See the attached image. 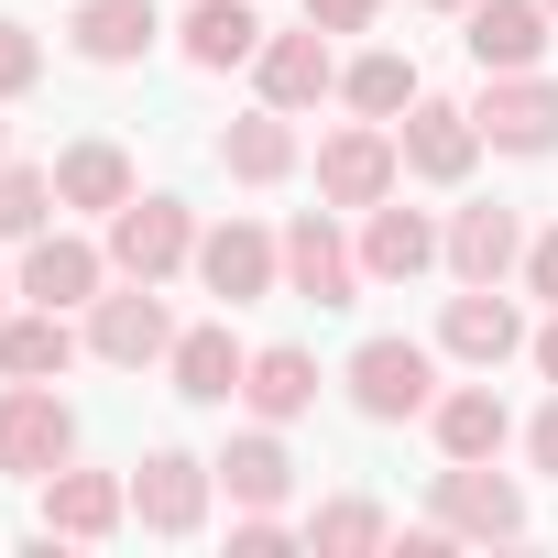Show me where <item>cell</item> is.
Returning a JSON list of instances; mask_svg holds the SVG:
<instances>
[{"label":"cell","instance_id":"6da1fadb","mask_svg":"<svg viewBox=\"0 0 558 558\" xmlns=\"http://www.w3.org/2000/svg\"><path fill=\"white\" fill-rule=\"evenodd\" d=\"M175 263H197V219H186L175 197H121V208H110V274L165 286Z\"/></svg>","mask_w":558,"mask_h":558},{"label":"cell","instance_id":"7a4b0ae2","mask_svg":"<svg viewBox=\"0 0 558 558\" xmlns=\"http://www.w3.org/2000/svg\"><path fill=\"white\" fill-rule=\"evenodd\" d=\"M351 405L384 416V427L427 416V405H438V351H416V340H362V351H351Z\"/></svg>","mask_w":558,"mask_h":558},{"label":"cell","instance_id":"3957f363","mask_svg":"<svg viewBox=\"0 0 558 558\" xmlns=\"http://www.w3.org/2000/svg\"><path fill=\"white\" fill-rule=\"evenodd\" d=\"M66 449H77V416H66L56 384H12L0 395V471L45 482V471H66Z\"/></svg>","mask_w":558,"mask_h":558},{"label":"cell","instance_id":"277c9868","mask_svg":"<svg viewBox=\"0 0 558 558\" xmlns=\"http://www.w3.org/2000/svg\"><path fill=\"white\" fill-rule=\"evenodd\" d=\"M395 165H405L395 132H384V121H351V132L318 143V197H329V208H384V197H395Z\"/></svg>","mask_w":558,"mask_h":558},{"label":"cell","instance_id":"5b68a950","mask_svg":"<svg viewBox=\"0 0 558 558\" xmlns=\"http://www.w3.org/2000/svg\"><path fill=\"white\" fill-rule=\"evenodd\" d=\"M471 121H482L493 154H547V143H558V88H547L536 66H504V77L471 99Z\"/></svg>","mask_w":558,"mask_h":558},{"label":"cell","instance_id":"8992f818","mask_svg":"<svg viewBox=\"0 0 558 558\" xmlns=\"http://www.w3.org/2000/svg\"><path fill=\"white\" fill-rule=\"evenodd\" d=\"M395 154H405V175H427V186H460V175H471V154H482V121H471V110H449V99H405V121H395Z\"/></svg>","mask_w":558,"mask_h":558},{"label":"cell","instance_id":"52a82bcc","mask_svg":"<svg viewBox=\"0 0 558 558\" xmlns=\"http://www.w3.org/2000/svg\"><path fill=\"white\" fill-rule=\"evenodd\" d=\"M88 351H99V362H121V373L165 362V351H175V329H165V296L121 274V296H99V307H88Z\"/></svg>","mask_w":558,"mask_h":558},{"label":"cell","instance_id":"ba28073f","mask_svg":"<svg viewBox=\"0 0 558 558\" xmlns=\"http://www.w3.org/2000/svg\"><path fill=\"white\" fill-rule=\"evenodd\" d=\"M208 482H219L208 460H186V449H154V460L132 471V514H143L154 536H197V525H208Z\"/></svg>","mask_w":558,"mask_h":558},{"label":"cell","instance_id":"9c48e42d","mask_svg":"<svg viewBox=\"0 0 558 558\" xmlns=\"http://www.w3.org/2000/svg\"><path fill=\"white\" fill-rule=\"evenodd\" d=\"M438 525L449 536H525V493L493 460H449L438 471Z\"/></svg>","mask_w":558,"mask_h":558},{"label":"cell","instance_id":"30bf717a","mask_svg":"<svg viewBox=\"0 0 558 558\" xmlns=\"http://www.w3.org/2000/svg\"><path fill=\"white\" fill-rule=\"evenodd\" d=\"M197 274H208V296L252 307V296H274V274H286V241H263L252 219H219V230L197 241Z\"/></svg>","mask_w":558,"mask_h":558},{"label":"cell","instance_id":"8fae6325","mask_svg":"<svg viewBox=\"0 0 558 558\" xmlns=\"http://www.w3.org/2000/svg\"><path fill=\"white\" fill-rule=\"evenodd\" d=\"M286 286H296L307 307H351V296H362V252H351V241H340L318 208L286 230Z\"/></svg>","mask_w":558,"mask_h":558},{"label":"cell","instance_id":"7c38bea8","mask_svg":"<svg viewBox=\"0 0 558 558\" xmlns=\"http://www.w3.org/2000/svg\"><path fill=\"white\" fill-rule=\"evenodd\" d=\"M252 77H263V99H274V110H307V99H329V88H340V56H329V34H318V23H307V34H263Z\"/></svg>","mask_w":558,"mask_h":558},{"label":"cell","instance_id":"4fadbf2b","mask_svg":"<svg viewBox=\"0 0 558 558\" xmlns=\"http://www.w3.org/2000/svg\"><path fill=\"white\" fill-rule=\"evenodd\" d=\"M99 274H110V252H99V241L34 230V252H23V296H34V307H99Z\"/></svg>","mask_w":558,"mask_h":558},{"label":"cell","instance_id":"5bb4252c","mask_svg":"<svg viewBox=\"0 0 558 558\" xmlns=\"http://www.w3.org/2000/svg\"><path fill=\"white\" fill-rule=\"evenodd\" d=\"M460 23H471V66L504 77V66H536V56H547V23H558V12H547V0H471Z\"/></svg>","mask_w":558,"mask_h":558},{"label":"cell","instance_id":"9a60e30c","mask_svg":"<svg viewBox=\"0 0 558 558\" xmlns=\"http://www.w3.org/2000/svg\"><path fill=\"white\" fill-rule=\"evenodd\" d=\"M438 351H449V362H471V373H493V362H514V351H525V318H514L493 286H471V296H449Z\"/></svg>","mask_w":558,"mask_h":558},{"label":"cell","instance_id":"2e32d148","mask_svg":"<svg viewBox=\"0 0 558 558\" xmlns=\"http://www.w3.org/2000/svg\"><path fill=\"white\" fill-rule=\"evenodd\" d=\"M438 252H449V230H427V219H416V208H395V197H384V208H373V230H362V274H373V286H416Z\"/></svg>","mask_w":558,"mask_h":558},{"label":"cell","instance_id":"e0dca14e","mask_svg":"<svg viewBox=\"0 0 558 558\" xmlns=\"http://www.w3.org/2000/svg\"><path fill=\"white\" fill-rule=\"evenodd\" d=\"M219 165H230L241 186H286V175H296V110L263 99L252 121H230V132H219Z\"/></svg>","mask_w":558,"mask_h":558},{"label":"cell","instance_id":"ac0fdd59","mask_svg":"<svg viewBox=\"0 0 558 558\" xmlns=\"http://www.w3.org/2000/svg\"><path fill=\"white\" fill-rule=\"evenodd\" d=\"M514 252H525V230H514V208H504V197L449 219V274H460V286H504Z\"/></svg>","mask_w":558,"mask_h":558},{"label":"cell","instance_id":"d6986e66","mask_svg":"<svg viewBox=\"0 0 558 558\" xmlns=\"http://www.w3.org/2000/svg\"><path fill=\"white\" fill-rule=\"evenodd\" d=\"M165 373H175V395H186V405H230V395H241V373H252V351H241L230 329H186V340L165 351Z\"/></svg>","mask_w":558,"mask_h":558},{"label":"cell","instance_id":"ffe728a7","mask_svg":"<svg viewBox=\"0 0 558 558\" xmlns=\"http://www.w3.org/2000/svg\"><path fill=\"white\" fill-rule=\"evenodd\" d=\"M132 514V493L110 471H45V536H110Z\"/></svg>","mask_w":558,"mask_h":558},{"label":"cell","instance_id":"44dd1931","mask_svg":"<svg viewBox=\"0 0 558 558\" xmlns=\"http://www.w3.org/2000/svg\"><path fill=\"white\" fill-rule=\"evenodd\" d=\"M208 471L230 482V504H241V514H274V504H286V482H296V460H286V438H274V427L230 438V449H219Z\"/></svg>","mask_w":558,"mask_h":558},{"label":"cell","instance_id":"7402d4cb","mask_svg":"<svg viewBox=\"0 0 558 558\" xmlns=\"http://www.w3.org/2000/svg\"><path fill=\"white\" fill-rule=\"evenodd\" d=\"M427 427H438V449H449V460H493V449L514 438V416H504V395H493V384L438 395V405H427Z\"/></svg>","mask_w":558,"mask_h":558},{"label":"cell","instance_id":"603a6c76","mask_svg":"<svg viewBox=\"0 0 558 558\" xmlns=\"http://www.w3.org/2000/svg\"><path fill=\"white\" fill-rule=\"evenodd\" d=\"M241 405H252L263 427L307 416V405H318V362H307V351H286V340H274V351H252V373H241Z\"/></svg>","mask_w":558,"mask_h":558},{"label":"cell","instance_id":"cb8c5ba5","mask_svg":"<svg viewBox=\"0 0 558 558\" xmlns=\"http://www.w3.org/2000/svg\"><path fill=\"white\" fill-rule=\"evenodd\" d=\"M66 34H77L88 66H132L165 23H154V0H77V23H66Z\"/></svg>","mask_w":558,"mask_h":558},{"label":"cell","instance_id":"d4e9b609","mask_svg":"<svg viewBox=\"0 0 558 558\" xmlns=\"http://www.w3.org/2000/svg\"><path fill=\"white\" fill-rule=\"evenodd\" d=\"M66 362H77V329H66V307L0 318V373H12V384H56Z\"/></svg>","mask_w":558,"mask_h":558},{"label":"cell","instance_id":"484cf974","mask_svg":"<svg viewBox=\"0 0 558 558\" xmlns=\"http://www.w3.org/2000/svg\"><path fill=\"white\" fill-rule=\"evenodd\" d=\"M175 34H186V66H208V77L263 56V23H252V0H197V12H186Z\"/></svg>","mask_w":558,"mask_h":558},{"label":"cell","instance_id":"4316f807","mask_svg":"<svg viewBox=\"0 0 558 558\" xmlns=\"http://www.w3.org/2000/svg\"><path fill=\"white\" fill-rule=\"evenodd\" d=\"M132 197V154L121 143H66L56 154V208H121Z\"/></svg>","mask_w":558,"mask_h":558},{"label":"cell","instance_id":"83f0119b","mask_svg":"<svg viewBox=\"0 0 558 558\" xmlns=\"http://www.w3.org/2000/svg\"><path fill=\"white\" fill-rule=\"evenodd\" d=\"M340 99H351L362 121H395V110L416 99V66H405L395 45H373V56H351V66H340Z\"/></svg>","mask_w":558,"mask_h":558},{"label":"cell","instance_id":"f1b7e54d","mask_svg":"<svg viewBox=\"0 0 558 558\" xmlns=\"http://www.w3.org/2000/svg\"><path fill=\"white\" fill-rule=\"evenodd\" d=\"M45 208H56V175H34V165L0 154V241H34V230H45Z\"/></svg>","mask_w":558,"mask_h":558},{"label":"cell","instance_id":"f546056e","mask_svg":"<svg viewBox=\"0 0 558 558\" xmlns=\"http://www.w3.org/2000/svg\"><path fill=\"white\" fill-rule=\"evenodd\" d=\"M307 536H318L329 558H362V547H384V504H362V493H351V504H318Z\"/></svg>","mask_w":558,"mask_h":558},{"label":"cell","instance_id":"4dcf8cb0","mask_svg":"<svg viewBox=\"0 0 558 558\" xmlns=\"http://www.w3.org/2000/svg\"><path fill=\"white\" fill-rule=\"evenodd\" d=\"M34 77H45V45H34L23 23H0V99H23Z\"/></svg>","mask_w":558,"mask_h":558},{"label":"cell","instance_id":"1f68e13d","mask_svg":"<svg viewBox=\"0 0 558 558\" xmlns=\"http://www.w3.org/2000/svg\"><path fill=\"white\" fill-rule=\"evenodd\" d=\"M373 12H384V0H307V23H318V34H362Z\"/></svg>","mask_w":558,"mask_h":558},{"label":"cell","instance_id":"d6a6232c","mask_svg":"<svg viewBox=\"0 0 558 558\" xmlns=\"http://www.w3.org/2000/svg\"><path fill=\"white\" fill-rule=\"evenodd\" d=\"M525 286L558 307V230H536V241H525Z\"/></svg>","mask_w":558,"mask_h":558},{"label":"cell","instance_id":"836d02e7","mask_svg":"<svg viewBox=\"0 0 558 558\" xmlns=\"http://www.w3.org/2000/svg\"><path fill=\"white\" fill-rule=\"evenodd\" d=\"M525 460H536V471H547V482H558V395H547V405H536V427H525Z\"/></svg>","mask_w":558,"mask_h":558},{"label":"cell","instance_id":"e575fe53","mask_svg":"<svg viewBox=\"0 0 558 558\" xmlns=\"http://www.w3.org/2000/svg\"><path fill=\"white\" fill-rule=\"evenodd\" d=\"M241 558H274V547H286V525H274V514H241V536H230Z\"/></svg>","mask_w":558,"mask_h":558},{"label":"cell","instance_id":"d590c367","mask_svg":"<svg viewBox=\"0 0 558 558\" xmlns=\"http://www.w3.org/2000/svg\"><path fill=\"white\" fill-rule=\"evenodd\" d=\"M536 373H547V384H558V318H547V329H536Z\"/></svg>","mask_w":558,"mask_h":558},{"label":"cell","instance_id":"8d00e7d4","mask_svg":"<svg viewBox=\"0 0 558 558\" xmlns=\"http://www.w3.org/2000/svg\"><path fill=\"white\" fill-rule=\"evenodd\" d=\"M427 12H471V0H427Z\"/></svg>","mask_w":558,"mask_h":558},{"label":"cell","instance_id":"74e56055","mask_svg":"<svg viewBox=\"0 0 558 558\" xmlns=\"http://www.w3.org/2000/svg\"><path fill=\"white\" fill-rule=\"evenodd\" d=\"M0 154H12V121H0Z\"/></svg>","mask_w":558,"mask_h":558},{"label":"cell","instance_id":"f35d334b","mask_svg":"<svg viewBox=\"0 0 558 558\" xmlns=\"http://www.w3.org/2000/svg\"><path fill=\"white\" fill-rule=\"evenodd\" d=\"M547 12H558V0H547Z\"/></svg>","mask_w":558,"mask_h":558},{"label":"cell","instance_id":"ab89813d","mask_svg":"<svg viewBox=\"0 0 558 558\" xmlns=\"http://www.w3.org/2000/svg\"><path fill=\"white\" fill-rule=\"evenodd\" d=\"M0 296H12V286H0Z\"/></svg>","mask_w":558,"mask_h":558}]
</instances>
